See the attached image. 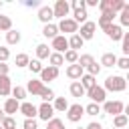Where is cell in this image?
<instances>
[{"instance_id": "cell-16", "label": "cell", "mask_w": 129, "mask_h": 129, "mask_svg": "<svg viewBox=\"0 0 129 129\" xmlns=\"http://www.w3.org/2000/svg\"><path fill=\"white\" fill-rule=\"evenodd\" d=\"M83 71H85V69H83L79 62H77V64H69V67H67V77H69V79H75V81H77V79L81 81V79H83Z\"/></svg>"}, {"instance_id": "cell-14", "label": "cell", "mask_w": 129, "mask_h": 129, "mask_svg": "<svg viewBox=\"0 0 129 129\" xmlns=\"http://www.w3.org/2000/svg\"><path fill=\"white\" fill-rule=\"evenodd\" d=\"M16 111H20V101H16L14 97H8L6 103H4V113H6L8 117H12Z\"/></svg>"}, {"instance_id": "cell-59", "label": "cell", "mask_w": 129, "mask_h": 129, "mask_svg": "<svg viewBox=\"0 0 129 129\" xmlns=\"http://www.w3.org/2000/svg\"><path fill=\"white\" fill-rule=\"evenodd\" d=\"M79 129H81V127H79Z\"/></svg>"}, {"instance_id": "cell-45", "label": "cell", "mask_w": 129, "mask_h": 129, "mask_svg": "<svg viewBox=\"0 0 129 129\" xmlns=\"http://www.w3.org/2000/svg\"><path fill=\"white\" fill-rule=\"evenodd\" d=\"M99 10H101V14L111 10V0H99Z\"/></svg>"}, {"instance_id": "cell-52", "label": "cell", "mask_w": 129, "mask_h": 129, "mask_svg": "<svg viewBox=\"0 0 129 129\" xmlns=\"http://www.w3.org/2000/svg\"><path fill=\"white\" fill-rule=\"evenodd\" d=\"M87 6H99V0H85Z\"/></svg>"}, {"instance_id": "cell-9", "label": "cell", "mask_w": 129, "mask_h": 129, "mask_svg": "<svg viewBox=\"0 0 129 129\" xmlns=\"http://www.w3.org/2000/svg\"><path fill=\"white\" fill-rule=\"evenodd\" d=\"M95 28H97V24H95V22H91V20H87V22L81 26L79 36H81L83 40H91V38L95 36Z\"/></svg>"}, {"instance_id": "cell-42", "label": "cell", "mask_w": 129, "mask_h": 129, "mask_svg": "<svg viewBox=\"0 0 129 129\" xmlns=\"http://www.w3.org/2000/svg\"><path fill=\"white\" fill-rule=\"evenodd\" d=\"M123 44H121V50H123V54L125 56H129V32H125V36H123V40H121Z\"/></svg>"}, {"instance_id": "cell-49", "label": "cell", "mask_w": 129, "mask_h": 129, "mask_svg": "<svg viewBox=\"0 0 129 129\" xmlns=\"http://www.w3.org/2000/svg\"><path fill=\"white\" fill-rule=\"evenodd\" d=\"M22 4H24L26 8H38V6H40V2H38V0H24Z\"/></svg>"}, {"instance_id": "cell-7", "label": "cell", "mask_w": 129, "mask_h": 129, "mask_svg": "<svg viewBox=\"0 0 129 129\" xmlns=\"http://www.w3.org/2000/svg\"><path fill=\"white\" fill-rule=\"evenodd\" d=\"M50 48H54V52H67V50H71V46H69V38H64V34H58L56 38H52V46Z\"/></svg>"}, {"instance_id": "cell-11", "label": "cell", "mask_w": 129, "mask_h": 129, "mask_svg": "<svg viewBox=\"0 0 129 129\" xmlns=\"http://www.w3.org/2000/svg\"><path fill=\"white\" fill-rule=\"evenodd\" d=\"M52 115H54V107H52L50 103H42V105L38 107V117H40L42 121H46V123H48L50 119H54Z\"/></svg>"}, {"instance_id": "cell-35", "label": "cell", "mask_w": 129, "mask_h": 129, "mask_svg": "<svg viewBox=\"0 0 129 129\" xmlns=\"http://www.w3.org/2000/svg\"><path fill=\"white\" fill-rule=\"evenodd\" d=\"M123 8H125V2H123V0H111V10H113L115 14H121Z\"/></svg>"}, {"instance_id": "cell-40", "label": "cell", "mask_w": 129, "mask_h": 129, "mask_svg": "<svg viewBox=\"0 0 129 129\" xmlns=\"http://www.w3.org/2000/svg\"><path fill=\"white\" fill-rule=\"evenodd\" d=\"M46 129H64V123L60 119H50L46 123Z\"/></svg>"}, {"instance_id": "cell-36", "label": "cell", "mask_w": 129, "mask_h": 129, "mask_svg": "<svg viewBox=\"0 0 129 129\" xmlns=\"http://www.w3.org/2000/svg\"><path fill=\"white\" fill-rule=\"evenodd\" d=\"M85 113H87V115H91V117H95L97 113H101V107H99L97 103H89V105L85 107Z\"/></svg>"}, {"instance_id": "cell-50", "label": "cell", "mask_w": 129, "mask_h": 129, "mask_svg": "<svg viewBox=\"0 0 129 129\" xmlns=\"http://www.w3.org/2000/svg\"><path fill=\"white\" fill-rule=\"evenodd\" d=\"M0 77H8V64L0 62Z\"/></svg>"}, {"instance_id": "cell-37", "label": "cell", "mask_w": 129, "mask_h": 129, "mask_svg": "<svg viewBox=\"0 0 129 129\" xmlns=\"http://www.w3.org/2000/svg\"><path fill=\"white\" fill-rule=\"evenodd\" d=\"M28 62H30L28 54H24V52L16 54V67H28Z\"/></svg>"}, {"instance_id": "cell-2", "label": "cell", "mask_w": 129, "mask_h": 129, "mask_svg": "<svg viewBox=\"0 0 129 129\" xmlns=\"http://www.w3.org/2000/svg\"><path fill=\"white\" fill-rule=\"evenodd\" d=\"M103 111H105L107 115L117 117V115H121V113L125 111V105H123L121 101H105V103H103Z\"/></svg>"}, {"instance_id": "cell-38", "label": "cell", "mask_w": 129, "mask_h": 129, "mask_svg": "<svg viewBox=\"0 0 129 129\" xmlns=\"http://www.w3.org/2000/svg\"><path fill=\"white\" fill-rule=\"evenodd\" d=\"M28 69H30L32 73H38V75H40L44 67L40 64V60H38V58H34V60H30V62H28Z\"/></svg>"}, {"instance_id": "cell-47", "label": "cell", "mask_w": 129, "mask_h": 129, "mask_svg": "<svg viewBox=\"0 0 129 129\" xmlns=\"http://www.w3.org/2000/svg\"><path fill=\"white\" fill-rule=\"evenodd\" d=\"M87 71H89V75H93V77H97V75L101 73V64H97V62H93V64H91V67H89Z\"/></svg>"}, {"instance_id": "cell-23", "label": "cell", "mask_w": 129, "mask_h": 129, "mask_svg": "<svg viewBox=\"0 0 129 129\" xmlns=\"http://www.w3.org/2000/svg\"><path fill=\"white\" fill-rule=\"evenodd\" d=\"M81 85H83L87 91H91L93 87H97V81H95V77H93V75H89V73H87V75H83V79H81Z\"/></svg>"}, {"instance_id": "cell-44", "label": "cell", "mask_w": 129, "mask_h": 129, "mask_svg": "<svg viewBox=\"0 0 129 129\" xmlns=\"http://www.w3.org/2000/svg\"><path fill=\"white\" fill-rule=\"evenodd\" d=\"M2 127H4V129H16V121H14V117H6V119L2 121Z\"/></svg>"}, {"instance_id": "cell-51", "label": "cell", "mask_w": 129, "mask_h": 129, "mask_svg": "<svg viewBox=\"0 0 129 129\" xmlns=\"http://www.w3.org/2000/svg\"><path fill=\"white\" fill-rule=\"evenodd\" d=\"M87 129H103V127H101V123H95V121H93V123L87 125Z\"/></svg>"}, {"instance_id": "cell-22", "label": "cell", "mask_w": 129, "mask_h": 129, "mask_svg": "<svg viewBox=\"0 0 129 129\" xmlns=\"http://www.w3.org/2000/svg\"><path fill=\"white\" fill-rule=\"evenodd\" d=\"M83 42H85V40L79 36V32L73 34V36L69 38V46H71V50H79V48H83Z\"/></svg>"}, {"instance_id": "cell-25", "label": "cell", "mask_w": 129, "mask_h": 129, "mask_svg": "<svg viewBox=\"0 0 129 129\" xmlns=\"http://www.w3.org/2000/svg\"><path fill=\"white\" fill-rule=\"evenodd\" d=\"M50 50H48V44H38L36 46V56H38V60H42V58H50Z\"/></svg>"}, {"instance_id": "cell-15", "label": "cell", "mask_w": 129, "mask_h": 129, "mask_svg": "<svg viewBox=\"0 0 129 129\" xmlns=\"http://www.w3.org/2000/svg\"><path fill=\"white\" fill-rule=\"evenodd\" d=\"M56 77H58V69H56V67H50V64L44 67L42 73H40V81H42V83H46V81H54Z\"/></svg>"}, {"instance_id": "cell-20", "label": "cell", "mask_w": 129, "mask_h": 129, "mask_svg": "<svg viewBox=\"0 0 129 129\" xmlns=\"http://www.w3.org/2000/svg\"><path fill=\"white\" fill-rule=\"evenodd\" d=\"M12 93V85H10V77H0V95L8 97Z\"/></svg>"}, {"instance_id": "cell-18", "label": "cell", "mask_w": 129, "mask_h": 129, "mask_svg": "<svg viewBox=\"0 0 129 129\" xmlns=\"http://www.w3.org/2000/svg\"><path fill=\"white\" fill-rule=\"evenodd\" d=\"M69 91H71L73 97H85V95H87V89L81 85V81H73L71 87H69Z\"/></svg>"}, {"instance_id": "cell-33", "label": "cell", "mask_w": 129, "mask_h": 129, "mask_svg": "<svg viewBox=\"0 0 129 129\" xmlns=\"http://www.w3.org/2000/svg\"><path fill=\"white\" fill-rule=\"evenodd\" d=\"M64 60L71 62V64H77V62H79V52H77V50H67V52H64Z\"/></svg>"}, {"instance_id": "cell-43", "label": "cell", "mask_w": 129, "mask_h": 129, "mask_svg": "<svg viewBox=\"0 0 129 129\" xmlns=\"http://www.w3.org/2000/svg\"><path fill=\"white\" fill-rule=\"evenodd\" d=\"M71 8H73V10H85V8H87V2H85V0H73V2H71Z\"/></svg>"}, {"instance_id": "cell-29", "label": "cell", "mask_w": 129, "mask_h": 129, "mask_svg": "<svg viewBox=\"0 0 129 129\" xmlns=\"http://www.w3.org/2000/svg\"><path fill=\"white\" fill-rule=\"evenodd\" d=\"M26 93H28V91H26L24 87H18V85H16V87H12V97H14L16 101H22V99H26Z\"/></svg>"}, {"instance_id": "cell-26", "label": "cell", "mask_w": 129, "mask_h": 129, "mask_svg": "<svg viewBox=\"0 0 129 129\" xmlns=\"http://www.w3.org/2000/svg\"><path fill=\"white\" fill-rule=\"evenodd\" d=\"M48 62H50V67H60L62 62H64V54H60V52H52L50 54V58H48Z\"/></svg>"}, {"instance_id": "cell-39", "label": "cell", "mask_w": 129, "mask_h": 129, "mask_svg": "<svg viewBox=\"0 0 129 129\" xmlns=\"http://www.w3.org/2000/svg\"><path fill=\"white\" fill-rule=\"evenodd\" d=\"M40 99H42V103H50V101H52V99H56V97H54V93H52V89H48V87H46V89L42 91V95H40Z\"/></svg>"}, {"instance_id": "cell-54", "label": "cell", "mask_w": 129, "mask_h": 129, "mask_svg": "<svg viewBox=\"0 0 129 129\" xmlns=\"http://www.w3.org/2000/svg\"><path fill=\"white\" fill-rule=\"evenodd\" d=\"M123 113H125V115H127V117H129V103H127V105H125V111H123Z\"/></svg>"}, {"instance_id": "cell-34", "label": "cell", "mask_w": 129, "mask_h": 129, "mask_svg": "<svg viewBox=\"0 0 129 129\" xmlns=\"http://www.w3.org/2000/svg\"><path fill=\"white\" fill-rule=\"evenodd\" d=\"M119 22H121V26H129V4H125L123 12L119 14Z\"/></svg>"}, {"instance_id": "cell-10", "label": "cell", "mask_w": 129, "mask_h": 129, "mask_svg": "<svg viewBox=\"0 0 129 129\" xmlns=\"http://www.w3.org/2000/svg\"><path fill=\"white\" fill-rule=\"evenodd\" d=\"M105 34L115 42V40H123V36H125V32H123V28L119 26V24H111V26H107L105 28Z\"/></svg>"}, {"instance_id": "cell-4", "label": "cell", "mask_w": 129, "mask_h": 129, "mask_svg": "<svg viewBox=\"0 0 129 129\" xmlns=\"http://www.w3.org/2000/svg\"><path fill=\"white\" fill-rule=\"evenodd\" d=\"M54 18H60V20H64L67 16H69V10H71V4L67 2V0H56L54 2Z\"/></svg>"}, {"instance_id": "cell-48", "label": "cell", "mask_w": 129, "mask_h": 129, "mask_svg": "<svg viewBox=\"0 0 129 129\" xmlns=\"http://www.w3.org/2000/svg\"><path fill=\"white\" fill-rule=\"evenodd\" d=\"M24 129H38V125H36V121L34 119H24V125H22Z\"/></svg>"}, {"instance_id": "cell-5", "label": "cell", "mask_w": 129, "mask_h": 129, "mask_svg": "<svg viewBox=\"0 0 129 129\" xmlns=\"http://www.w3.org/2000/svg\"><path fill=\"white\" fill-rule=\"evenodd\" d=\"M56 26H58V32H71V36L79 32V24L75 22V18H64V20H60Z\"/></svg>"}, {"instance_id": "cell-57", "label": "cell", "mask_w": 129, "mask_h": 129, "mask_svg": "<svg viewBox=\"0 0 129 129\" xmlns=\"http://www.w3.org/2000/svg\"><path fill=\"white\" fill-rule=\"evenodd\" d=\"M111 129H117V127H111Z\"/></svg>"}, {"instance_id": "cell-12", "label": "cell", "mask_w": 129, "mask_h": 129, "mask_svg": "<svg viewBox=\"0 0 129 129\" xmlns=\"http://www.w3.org/2000/svg\"><path fill=\"white\" fill-rule=\"evenodd\" d=\"M20 113H22L26 119H34V117L38 115V107H34L32 103L24 101V103H20Z\"/></svg>"}, {"instance_id": "cell-32", "label": "cell", "mask_w": 129, "mask_h": 129, "mask_svg": "<svg viewBox=\"0 0 129 129\" xmlns=\"http://www.w3.org/2000/svg\"><path fill=\"white\" fill-rule=\"evenodd\" d=\"M93 62H95V58H93L91 54H81V56H79V64H81L83 69H89Z\"/></svg>"}, {"instance_id": "cell-19", "label": "cell", "mask_w": 129, "mask_h": 129, "mask_svg": "<svg viewBox=\"0 0 129 129\" xmlns=\"http://www.w3.org/2000/svg\"><path fill=\"white\" fill-rule=\"evenodd\" d=\"M42 36H46V38H50V40L56 38V36H58V26L52 24V22H50V24H44V28H42Z\"/></svg>"}, {"instance_id": "cell-8", "label": "cell", "mask_w": 129, "mask_h": 129, "mask_svg": "<svg viewBox=\"0 0 129 129\" xmlns=\"http://www.w3.org/2000/svg\"><path fill=\"white\" fill-rule=\"evenodd\" d=\"M44 89H46V87L42 85L40 79H32V81H28V85H26V91H28L32 97H40Z\"/></svg>"}, {"instance_id": "cell-28", "label": "cell", "mask_w": 129, "mask_h": 129, "mask_svg": "<svg viewBox=\"0 0 129 129\" xmlns=\"http://www.w3.org/2000/svg\"><path fill=\"white\" fill-rule=\"evenodd\" d=\"M6 42H8V44H18V42H20V32L14 30V28H12L10 32H6Z\"/></svg>"}, {"instance_id": "cell-13", "label": "cell", "mask_w": 129, "mask_h": 129, "mask_svg": "<svg viewBox=\"0 0 129 129\" xmlns=\"http://www.w3.org/2000/svg\"><path fill=\"white\" fill-rule=\"evenodd\" d=\"M54 18V10L50 6H40L38 8V20L44 22V24H50V20Z\"/></svg>"}, {"instance_id": "cell-41", "label": "cell", "mask_w": 129, "mask_h": 129, "mask_svg": "<svg viewBox=\"0 0 129 129\" xmlns=\"http://www.w3.org/2000/svg\"><path fill=\"white\" fill-rule=\"evenodd\" d=\"M117 67L129 73V56H121V58H117Z\"/></svg>"}, {"instance_id": "cell-24", "label": "cell", "mask_w": 129, "mask_h": 129, "mask_svg": "<svg viewBox=\"0 0 129 129\" xmlns=\"http://www.w3.org/2000/svg\"><path fill=\"white\" fill-rule=\"evenodd\" d=\"M52 107H54V111H62V113H64V111H69V107H71V105H69V101H67L64 97H56Z\"/></svg>"}, {"instance_id": "cell-58", "label": "cell", "mask_w": 129, "mask_h": 129, "mask_svg": "<svg viewBox=\"0 0 129 129\" xmlns=\"http://www.w3.org/2000/svg\"><path fill=\"white\" fill-rule=\"evenodd\" d=\"M0 129H4V127H2V125H0Z\"/></svg>"}, {"instance_id": "cell-21", "label": "cell", "mask_w": 129, "mask_h": 129, "mask_svg": "<svg viewBox=\"0 0 129 129\" xmlns=\"http://www.w3.org/2000/svg\"><path fill=\"white\" fill-rule=\"evenodd\" d=\"M101 67H117V56L113 52H105L101 56Z\"/></svg>"}, {"instance_id": "cell-3", "label": "cell", "mask_w": 129, "mask_h": 129, "mask_svg": "<svg viewBox=\"0 0 129 129\" xmlns=\"http://www.w3.org/2000/svg\"><path fill=\"white\" fill-rule=\"evenodd\" d=\"M85 115V107L81 105V103H75V105H71L69 107V111H67V119L71 121V123H77V121H81V117Z\"/></svg>"}, {"instance_id": "cell-6", "label": "cell", "mask_w": 129, "mask_h": 129, "mask_svg": "<svg viewBox=\"0 0 129 129\" xmlns=\"http://www.w3.org/2000/svg\"><path fill=\"white\" fill-rule=\"evenodd\" d=\"M105 95H107V93H105V87H99V85L93 87L91 91H87V97L91 99V103H97V105H99V103H105V99H107Z\"/></svg>"}, {"instance_id": "cell-46", "label": "cell", "mask_w": 129, "mask_h": 129, "mask_svg": "<svg viewBox=\"0 0 129 129\" xmlns=\"http://www.w3.org/2000/svg\"><path fill=\"white\" fill-rule=\"evenodd\" d=\"M10 58V50L6 46H0V62H6Z\"/></svg>"}, {"instance_id": "cell-17", "label": "cell", "mask_w": 129, "mask_h": 129, "mask_svg": "<svg viewBox=\"0 0 129 129\" xmlns=\"http://www.w3.org/2000/svg\"><path fill=\"white\" fill-rule=\"evenodd\" d=\"M115 16H117V14H115L113 10H107V12H103V14L99 16V26L105 30L107 26H111V24H113V18H115Z\"/></svg>"}, {"instance_id": "cell-53", "label": "cell", "mask_w": 129, "mask_h": 129, "mask_svg": "<svg viewBox=\"0 0 129 129\" xmlns=\"http://www.w3.org/2000/svg\"><path fill=\"white\" fill-rule=\"evenodd\" d=\"M6 117H8V115H6V113H4V109H0V125H2V121H4V119H6Z\"/></svg>"}, {"instance_id": "cell-1", "label": "cell", "mask_w": 129, "mask_h": 129, "mask_svg": "<svg viewBox=\"0 0 129 129\" xmlns=\"http://www.w3.org/2000/svg\"><path fill=\"white\" fill-rule=\"evenodd\" d=\"M125 87H127V81L123 77H119V75H111V77L105 79V91L121 93V91H125Z\"/></svg>"}, {"instance_id": "cell-30", "label": "cell", "mask_w": 129, "mask_h": 129, "mask_svg": "<svg viewBox=\"0 0 129 129\" xmlns=\"http://www.w3.org/2000/svg\"><path fill=\"white\" fill-rule=\"evenodd\" d=\"M0 30H4V32H10V30H12V20H10V16L0 14Z\"/></svg>"}, {"instance_id": "cell-55", "label": "cell", "mask_w": 129, "mask_h": 129, "mask_svg": "<svg viewBox=\"0 0 129 129\" xmlns=\"http://www.w3.org/2000/svg\"><path fill=\"white\" fill-rule=\"evenodd\" d=\"M125 81H129V73H127V79H125Z\"/></svg>"}, {"instance_id": "cell-31", "label": "cell", "mask_w": 129, "mask_h": 129, "mask_svg": "<svg viewBox=\"0 0 129 129\" xmlns=\"http://www.w3.org/2000/svg\"><path fill=\"white\" fill-rule=\"evenodd\" d=\"M73 16H75V22H77V24H79V22L85 24L89 14H87V8H85V10H73Z\"/></svg>"}, {"instance_id": "cell-27", "label": "cell", "mask_w": 129, "mask_h": 129, "mask_svg": "<svg viewBox=\"0 0 129 129\" xmlns=\"http://www.w3.org/2000/svg\"><path fill=\"white\" fill-rule=\"evenodd\" d=\"M127 121H129V117H127L125 113H121V115L113 117V127H117V129H123V127L127 125Z\"/></svg>"}, {"instance_id": "cell-56", "label": "cell", "mask_w": 129, "mask_h": 129, "mask_svg": "<svg viewBox=\"0 0 129 129\" xmlns=\"http://www.w3.org/2000/svg\"><path fill=\"white\" fill-rule=\"evenodd\" d=\"M0 8H2V2H0Z\"/></svg>"}]
</instances>
